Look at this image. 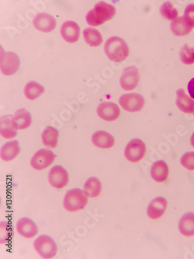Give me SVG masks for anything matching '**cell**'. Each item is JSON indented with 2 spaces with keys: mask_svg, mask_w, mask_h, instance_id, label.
<instances>
[{
  "mask_svg": "<svg viewBox=\"0 0 194 259\" xmlns=\"http://www.w3.org/2000/svg\"><path fill=\"white\" fill-rule=\"evenodd\" d=\"M116 8L112 4L99 2L86 14V22L91 27L102 25L115 16Z\"/></svg>",
  "mask_w": 194,
  "mask_h": 259,
  "instance_id": "6da1fadb",
  "label": "cell"
},
{
  "mask_svg": "<svg viewBox=\"0 0 194 259\" xmlns=\"http://www.w3.org/2000/svg\"><path fill=\"white\" fill-rule=\"evenodd\" d=\"M104 50L107 57L116 63H121L129 55V48L125 40L116 36L107 40Z\"/></svg>",
  "mask_w": 194,
  "mask_h": 259,
  "instance_id": "7a4b0ae2",
  "label": "cell"
},
{
  "mask_svg": "<svg viewBox=\"0 0 194 259\" xmlns=\"http://www.w3.org/2000/svg\"><path fill=\"white\" fill-rule=\"evenodd\" d=\"M88 198L89 197L81 189H75L68 191L64 198V208L69 212L82 210L88 204Z\"/></svg>",
  "mask_w": 194,
  "mask_h": 259,
  "instance_id": "3957f363",
  "label": "cell"
},
{
  "mask_svg": "<svg viewBox=\"0 0 194 259\" xmlns=\"http://www.w3.org/2000/svg\"><path fill=\"white\" fill-rule=\"evenodd\" d=\"M34 247L37 254L43 258L50 259L56 257L58 245L50 236L42 234L34 241Z\"/></svg>",
  "mask_w": 194,
  "mask_h": 259,
  "instance_id": "277c9868",
  "label": "cell"
},
{
  "mask_svg": "<svg viewBox=\"0 0 194 259\" xmlns=\"http://www.w3.org/2000/svg\"><path fill=\"white\" fill-rule=\"evenodd\" d=\"M20 66V59L16 53H6L1 47V72L5 76L15 74Z\"/></svg>",
  "mask_w": 194,
  "mask_h": 259,
  "instance_id": "5b68a950",
  "label": "cell"
},
{
  "mask_svg": "<svg viewBox=\"0 0 194 259\" xmlns=\"http://www.w3.org/2000/svg\"><path fill=\"white\" fill-rule=\"evenodd\" d=\"M146 153V144L139 139H134L129 142L124 150L126 159L131 163H137L142 160Z\"/></svg>",
  "mask_w": 194,
  "mask_h": 259,
  "instance_id": "8992f818",
  "label": "cell"
},
{
  "mask_svg": "<svg viewBox=\"0 0 194 259\" xmlns=\"http://www.w3.org/2000/svg\"><path fill=\"white\" fill-rule=\"evenodd\" d=\"M56 159V155L47 149L39 150L30 160L31 167L37 170H44L50 167Z\"/></svg>",
  "mask_w": 194,
  "mask_h": 259,
  "instance_id": "52a82bcc",
  "label": "cell"
},
{
  "mask_svg": "<svg viewBox=\"0 0 194 259\" xmlns=\"http://www.w3.org/2000/svg\"><path fill=\"white\" fill-rule=\"evenodd\" d=\"M48 182L52 187L62 189L66 187L69 182V175L67 170L60 165L54 166L48 174Z\"/></svg>",
  "mask_w": 194,
  "mask_h": 259,
  "instance_id": "ba28073f",
  "label": "cell"
},
{
  "mask_svg": "<svg viewBox=\"0 0 194 259\" xmlns=\"http://www.w3.org/2000/svg\"><path fill=\"white\" fill-rule=\"evenodd\" d=\"M120 105L123 109L128 112H137L144 107V98L138 94H126L119 99Z\"/></svg>",
  "mask_w": 194,
  "mask_h": 259,
  "instance_id": "9c48e42d",
  "label": "cell"
},
{
  "mask_svg": "<svg viewBox=\"0 0 194 259\" xmlns=\"http://www.w3.org/2000/svg\"><path fill=\"white\" fill-rule=\"evenodd\" d=\"M140 75L136 66H129L126 68L121 75L120 82L124 91H131L135 89L138 85Z\"/></svg>",
  "mask_w": 194,
  "mask_h": 259,
  "instance_id": "30bf717a",
  "label": "cell"
},
{
  "mask_svg": "<svg viewBox=\"0 0 194 259\" xmlns=\"http://www.w3.org/2000/svg\"><path fill=\"white\" fill-rule=\"evenodd\" d=\"M16 228L18 234L27 239H31L37 236L39 232L38 227L36 223L28 217H23L19 220Z\"/></svg>",
  "mask_w": 194,
  "mask_h": 259,
  "instance_id": "8fae6325",
  "label": "cell"
},
{
  "mask_svg": "<svg viewBox=\"0 0 194 259\" xmlns=\"http://www.w3.org/2000/svg\"><path fill=\"white\" fill-rule=\"evenodd\" d=\"M96 111L98 116L106 121H115L121 115L119 106L112 102L101 103Z\"/></svg>",
  "mask_w": 194,
  "mask_h": 259,
  "instance_id": "7c38bea8",
  "label": "cell"
},
{
  "mask_svg": "<svg viewBox=\"0 0 194 259\" xmlns=\"http://www.w3.org/2000/svg\"><path fill=\"white\" fill-rule=\"evenodd\" d=\"M33 24L39 31L49 33L55 30L57 21H56V18L51 14L42 13V14H37L33 21Z\"/></svg>",
  "mask_w": 194,
  "mask_h": 259,
  "instance_id": "4fadbf2b",
  "label": "cell"
},
{
  "mask_svg": "<svg viewBox=\"0 0 194 259\" xmlns=\"http://www.w3.org/2000/svg\"><path fill=\"white\" fill-rule=\"evenodd\" d=\"M167 200L164 197H157L148 206L147 213L152 220H158L164 215L167 208Z\"/></svg>",
  "mask_w": 194,
  "mask_h": 259,
  "instance_id": "5bb4252c",
  "label": "cell"
},
{
  "mask_svg": "<svg viewBox=\"0 0 194 259\" xmlns=\"http://www.w3.org/2000/svg\"><path fill=\"white\" fill-rule=\"evenodd\" d=\"M61 34L64 40L69 43H75L79 40L80 36V27L77 23L69 20L62 24Z\"/></svg>",
  "mask_w": 194,
  "mask_h": 259,
  "instance_id": "9a60e30c",
  "label": "cell"
},
{
  "mask_svg": "<svg viewBox=\"0 0 194 259\" xmlns=\"http://www.w3.org/2000/svg\"><path fill=\"white\" fill-rule=\"evenodd\" d=\"M12 126L16 130H24L29 128L32 124V117L26 109H20L16 111L12 118Z\"/></svg>",
  "mask_w": 194,
  "mask_h": 259,
  "instance_id": "2e32d148",
  "label": "cell"
},
{
  "mask_svg": "<svg viewBox=\"0 0 194 259\" xmlns=\"http://www.w3.org/2000/svg\"><path fill=\"white\" fill-rule=\"evenodd\" d=\"M92 142L95 147L100 149L112 148L115 144L112 135L105 131L95 132L92 135Z\"/></svg>",
  "mask_w": 194,
  "mask_h": 259,
  "instance_id": "e0dca14e",
  "label": "cell"
},
{
  "mask_svg": "<svg viewBox=\"0 0 194 259\" xmlns=\"http://www.w3.org/2000/svg\"><path fill=\"white\" fill-rule=\"evenodd\" d=\"M169 169L167 163L163 160H159L153 163L151 168V176L155 182L163 183L169 177Z\"/></svg>",
  "mask_w": 194,
  "mask_h": 259,
  "instance_id": "ac0fdd59",
  "label": "cell"
},
{
  "mask_svg": "<svg viewBox=\"0 0 194 259\" xmlns=\"http://www.w3.org/2000/svg\"><path fill=\"white\" fill-rule=\"evenodd\" d=\"M20 150L21 149L19 142L17 140H11L4 145V147L1 149V158L6 162L11 161L20 154Z\"/></svg>",
  "mask_w": 194,
  "mask_h": 259,
  "instance_id": "d6986e66",
  "label": "cell"
},
{
  "mask_svg": "<svg viewBox=\"0 0 194 259\" xmlns=\"http://www.w3.org/2000/svg\"><path fill=\"white\" fill-rule=\"evenodd\" d=\"M176 105L182 112L191 114L194 111V101L188 97L184 90L179 89L176 92Z\"/></svg>",
  "mask_w": 194,
  "mask_h": 259,
  "instance_id": "ffe728a7",
  "label": "cell"
},
{
  "mask_svg": "<svg viewBox=\"0 0 194 259\" xmlns=\"http://www.w3.org/2000/svg\"><path fill=\"white\" fill-rule=\"evenodd\" d=\"M42 142L45 147L54 149L57 147L59 143V133L56 128L48 126L44 128L41 136Z\"/></svg>",
  "mask_w": 194,
  "mask_h": 259,
  "instance_id": "44dd1931",
  "label": "cell"
},
{
  "mask_svg": "<svg viewBox=\"0 0 194 259\" xmlns=\"http://www.w3.org/2000/svg\"><path fill=\"white\" fill-rule=\"evenodd\" d=\"M179 232L185 237L194 235V213L189 212L181 218L179 224Z\"/></svg>",
  "mask_w": 194,
  "mask_h": 259,
  "instance_id": "7402d4cb",
  "label": "cell"
},
{
  "mask_svg": "<svg viewBox=\"0 0 194 259\" xmlns=\"http://www.w3.org/2000/svg\"><path fill=\"white\" fill-rule=\"evenodd\" d=\"M83 191L89 198H96L102 192V184L96 178H90L84 184Z\"/></svg>",
  "mask_w": 194,
  "mask_h": 259,
  "instance_id": "603a6c76",
  "label": "cell"
},
{
  "mask_svg": "<svg viewBox=\"0 0 194 259\" xmlns=\"http://www.w3.org/2000/svg\"><path fill=\"white\" fill-rule=\"evenodd\" d=\"M45 92V88L35 81L29 82L24 88V95L30 101H35Z\"/></svg>",
  "mask_w": 194,
  "mask_h": 259,
  "instance_id": "cb8c5ba5",
  "label": "cell"
},
{
  "mask_svg": "<svg viewBox=\"0 0 194 259\" xmlns=\"http://www.w3.org/2000/svg\"><path fill=\"white\" fill-rule=\"evenodd\" d=\"M83 37L85 42L91 47H97L103 43V37L99 30L92 27L84 30Z\"/></svg>",
  "mask_w": 194,
  "mask_h": 259,
  "instance_id": "d4e9b609",
  "label": "cell"
},
{
  "mask_svg": "<svg viewBox=\"0 0 194 259\" xmlns=\"http://www.w3.org/2000/svg\"><path fill=\"white\" fill-rule=\"evenodd\" d=\"M171 30L176 36H183L189 34L192 28L188 25L184 17H177L176 20H172Z\"/></svg>",
  "mask_w": 194,
  "mask_h": 259,
  "instance_id": "484cf974",
  "label": "cell"
},
{
  "mask_svg": "<svg viewBox=\"0 0 194 259\" xmlns=\"http://www.w3.org/2000/svg\"><path fill=\"white\" fill-rule=\"evenodd\" d=\"M12 118L10 116H4L1 118V125H0V133L4 138L7 140L15 138L17 136V130L13 128Z\"/></svg>",
  "mask_w": 194,
  "mask_h": 259,
  "instance_id": "4316f807",
  "label": "cell"
},
{
  "mask_svg": "<svg viewBox=\"0 0 194 259\" xmlns=\"http://www.w3.org/2000/svg\"><path fill=\"white\" fill-rule=\"evenodd\" d=\"M160 13L165 19L168 20H174L178 17L177 10H176L171 3L166 2L161 7Z\"/></svg>",
  "mask_w": 194,
  "mask_h": 259,
  "instance_id": "83f0119b",
  "label": "cell"
},
{
  "mask_svg": "<svg viewBox=\"0 0 194 259\" xmlns=\"http://www.w3.org/2000/svg\"><path fill=\"white\" fill-rule=\"evenodd\" d=\"M180 59L182 63L191 65L194 63V48L184 46L180 52Z\"/></svg>",
  "mask_w": 194,
  "mask_h": 259,
  "instance_id": "f1b7e54d",
  "label": "cell"
},
{
  "mask_svg": "<svg viewBox=\"0 0 194 259\" xmlns=\"http://www.w3.org/2000/svg\"><path fill=\"white\" fill-rule=\"evenodd\" d=\"M181 164L189 170H194V152L185 153L181 158Z\"/></svg>",
  "mask_w": 194,
  "mask_h": 259,
  "instance_id": "f546056e",
  "label": "cell"
},
{
  "mask_svg": "<svg viewBox=\"0 0 194 259\" xmlns=\"http://www.w3.org/2000/svg\"><path fill=\"white\" fill-rule=\"evenodd\" d=\"M184 19L188 25L193 28L194 27V4H189L186 7L184 12Z\"/></svg>",
  "mask_w": 194,
  "mask_h": 259,
  "instance_id": "4dcf8cb0",
  "label": "cell"
},
{
  "mask_svg": "<svg viewBox=\"0 0 194 259\" xmlns=\"http://www.w3.org/2000/svg\"><path fill=\"white\" fill-rule=\"evenodd\" d=\"M188 91H189L190 96L194 99V78L189 81V84H188Z\"/></svg>",
  "mask_w": 194,
  "mask_h": 259,
  "instance_id": "1f68e13d",
  "label": "cell"
},
{
  "mask_svg": "<svg viewBox=\"0 0 194 259\" xmlns=\"http://www.w3.org/2000/svg\"><path fill=\"white\" fill-rule=\"evenodd\" d=\"M191 145H192V147L194 148V133H192V137H191Z\"/></svg>",
  "mask_w": 194,
  "mask_h": 259,
  "instance_id": "d6a6232c",
  "label": "cell"
},
{
  "mask_svg": "<svg viewBox=\"0 0 194 259\" xmlns=\"http://www.w3.org/2000/svg\"><path fill=\"white\" fill-rule=\"evenodd\" d=\"M193 114H194V111H193Z\"/></svg>",
  "mask_w": 194,
  "mask_h": 259,
  "instance_id": "836d02e7",
  "label": "cell"
}]
</instances>
